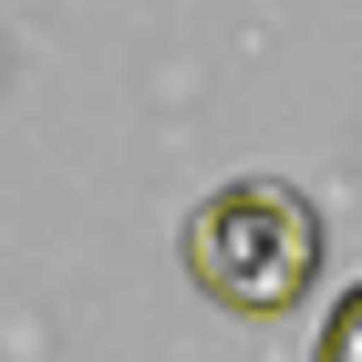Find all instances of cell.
Listing matches in <instances>:
<instances>
[{
    "mask_svg": "<svg viewBox=\"0 0 362 362\" xmlns=\"http://www.w3.org/2000/svg\"><path fill=\"white\" fill-rule=\"evenodd\" d=\"M176 249H187V279L218 310L279 321V310H300L310 279H321V207H310L290 176H228V187H207L187 207Z\"/></svg>",
    "mask_w": 362,
    "mask_h": 362,
    "instance_id": "6da1fadb",
    "label": "cell"
},
{
    "mask_svg": "<svg viewBox=\"0 0 362 362\" xmlns=\"http://www.w3.org/2000/svg\"><path fill=\"white\" fill-rule=\"evenodd\" d=\"M310 362H362V279L332 300V321H321V341H310Z\"/></svg>",
    "mask_w": 362,
    "mask_h": 362,
    "instance_id": "7a4b0ae2",
    "label": "cell"
}]
</instances>
